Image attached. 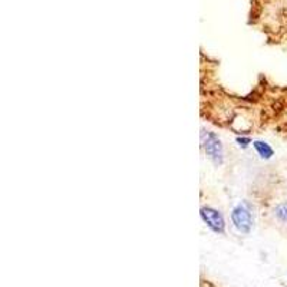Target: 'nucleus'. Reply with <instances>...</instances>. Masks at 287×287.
<instances>
[{"label": "nucleus", "mask_w": 287, "mask_h": 287, "mask_svg": "<svg viewBox=\"0 0 287 287\" xmlns=\"http://www.w3.org/2000/svg\"><path fill=\"white\" fill-rule=\"evenodd\" d=\"M253 148H254L255 152L259 154V157L262 160H270L271 157L274 155L273 148L266 141H254L253 142Z\"/></svg>", "instance_id": "nucleus-4"}, {"label": "nucleus", "mask_w": 287, "mask_h": 287, "mask_svg": "<svg viewBox=\"0 0 287 287\" xmlns=\"http://www.w3.org/2000/svg\"><path fill=\"white\" fill-rule=\"evenodd\" d=\"M199 215L204 224L215 234H224L225 233V220L224 215L214 207L204 206L199 210Z\"/></svg>", "instance_id": "nucleus-3"}, {"label": "nucleus", "mask_w": 287, "mask_h": 287, "mask_svg": "<svg viewBox=\"0 0 287 287\" xmlns=\"http://www.w3.org/2000/svg\"><path fill=\"white\" fill-rule=\"evenodd\" d=\"M232 223L234 228L241 234H248L253 228L254 224V215H253V210L251 206L243 201L239 203L237 206H234L232 210Z\"/></svg>", "instance_id": "nucleus-1"}, {"label": "nucleus", "mask_w": 287, "mask_h": 287, "mask_svg": "<svg viewBox=\"0 0 287 287\" xmlns=\"http://www.w3.org/2000/svg\"><path fill=\"white\" fill-rule=\"evenodd\" d=\"M274 215L279 221L287 224V201L286 203H280L279 206L274 208Z\"/></svg>", "instance_id": "nucleus-5"}, {"label": "nucleus", "mask_w": 287, "mask_h": 287, "mask_svg": "<svg viewBox=\"0 0 287 287\" xmlns=\"http://www.w3.org/2000/svg\"><path fill=\"white\" fill-rule=\"evenodd\" d=\"M203 148L207 158L215 167H221L224 164V148L221 139L214 132L204 131L203 132Z\"/></svg>", "instance_id": "nucleus-2"}, {"label": "nucleus", "mask_w": 287, "mask_h": 287, "mask_svg": "<svg viewBox=\"0 0 287 287\" xmlns=\"http://www.w3.org/2000/svg\"><path fill=\"white\" fill-rule=\"evenodd\" d=\"M236 142L239 144V147H241V148H247L250 144H253V141H251V138H248V136H237V138H236Z\"/></svg>", "instance_id": "nucleus-6"}]
</instances>
